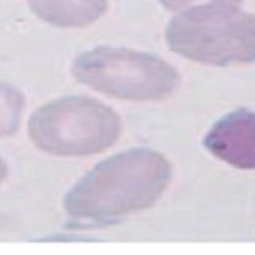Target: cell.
<instances>
[{"mask_svg": "<svg viewBox=\"0 0 255 255\" xmlns=\"http://www.w3.org/2000/svg\"><path fill=\"white\" fill-rule=\"evenodd\" d=\"M171 179V163L161 153L131 148L86 172L64 196V209L85 222H112L153 206Z\"/></svg>", "mask_w": 255, "mask_h": 255, "instance_id": "1", "label": "cell"}, {"mask_svg": "<svg viewBox=\"0 0 255 255\" xmlns=\"http://www.w3.org/2000/svg\"><path fill=\"white\" fill-rule=\"evenodd\" d=\"M214 2H222V3H233V5H239L243 0H159L166 10L171 11H182L187 10L190 6H196V5H203V3H214Z\"/></svg>", "mask_w": 255, "mask_h": 255, "instance_id": "8", "label": "cell"}, {"mask_svg": "<svg viewBox=\"0 0 255 255\" xmlns=\"http://www.w3.org/2000/svg\"><path fill=\"white\" fill-rule=\"evenodd\" d=\"M72 74L98 93L126 101H161L180 82L179 72L158 56L115 46L80 54Z\"/></svg>", "mask_w": 255, "mask_h": 255, "instance_id": "4", "label": "cell"}, {"mask_svg": "<svg viewBox=\"0 0 255 255\" xmlns=\"http://www.w3.org/2000/svg\"><path fill=\"white\" fill-rule=\"evenodd\" d=\"M164 37L175 54L206 66L255 62V16L233 3H203L177 11Z\"/></svg>", "mask_w": 255, "mask_h": 255, "instance_id": "2", "label": "cell"}, {"mask_svg": "<svg viewBox=\"0 0 255 255\" xmlns=\"http://www.w3.org/2000/svg\"><path fill=\"white\" fill-rule=\"evenodd\" d=\"M29 6L51 26L77 29L98 21L107 11L109 0H29Z\"/></svg>", "mask_w": 255, "mask_h": 255, "instance_id": "6", "label": "cell"}, {"mask_svg": "<svg viewBox=\"0 0 255 255\" xmlns=\"http://www.w3.org/2000/svg\"><path fill=\"white\" fill-rule=\"evenodd\" d=\"M27 131L30 140L50 155L90 156L114 145L122 134V122L106 104L70 96L37 109Z\"/></svg>", "mask_w": 255, "mask_h": 255, "instance_id": "3", "label": "cell"}, {"mask_svg": "<svg viewBox=\"0 0 255 255\" xmlns=\"http://www.w3.org/2000/svg\"><path fill=\"white\" fill-rule=\"evenodd\" d=\"M211 155L236 169L255 171V112L236 109L214 123L203 140Z\"/></svg>", "mask_w": 255, "mask_h": 255, "instance_id": "5", "label": "cell"}, {"mask_svg": "<svg viewBox=\"0 0 255 255\" xmlns=\"http://www.w3.org/2000/svg\"><path fill=\"white\" fill-rule=\"evenodd\" d=\"M24 109L22 94L16 88L0 83V137L16 132Z\"/></svg>", "mask_w": 255, "mask_h": 255, "instance_id": "7", "label": "cell"}, {"mask_svg": "<svg viewBox=\"0 0 255 255\" xmlns=\"http://www.w3.org/2000/svg\"><path fill=\"white\" fill-rule=\"evenodd\" d=\"M5 177H6V163L3 161V158L0 156V183L3 182Z\"/></svg>", "mask_w": 255, "mask_h": 255, "instance_id": "9", "label": "cell"}]
</instances>
